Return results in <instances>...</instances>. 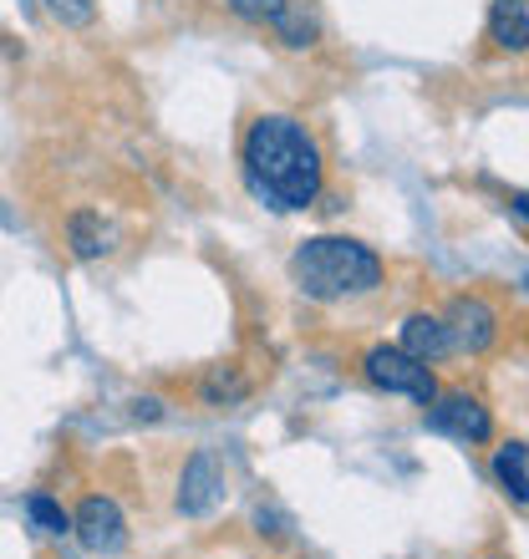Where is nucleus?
Instances as JSON below:
<instances>
[{
    "instance_id": "7",
    "label": "nucleus",
    "mask_w": 529,
    "mask_h": 559,
    "mask_svg": "<svg viewBox=\"0 0 529 559\" xmlns=\"http://www.w3.org/2000/svg\"><path fill=\"white\" fill-rule=\"evenodd\" d=\"M402 352H408L412 361L433 367V361H443V356L458 352V341H454V331H448V321H443V316L418 310V316H408V321H402Z\"/></svg>"
},
{
    "instance_id": "17",
    "label": "nucleus",
    "mask_w": 529,
    "mask_h": 559,
    "mask_svg": "<svg viewBox=\"0 0 529 559\" xmlns=\"http://www.w3.org/2000/svg\"><path fill=\"white\" fill-rule=\"evenodd\" d=\"M132 417H138V423H158V417H163V402H158V397L132 402Z\"/></svg>"
},
{
    "instance_id": "11",
    "label": "nucleus",
    "mask_w": 529,
    "mask_h": 559,
    "mask_svg": "<svg viewBox=\"0 0 529 559\" xmlns=\"http://www.w3.org/2000/svg\"><path fill=\"white\" fill-rule=\"evenodd\" d=\"M494 478H499L504 493L525 509V499H529V453H525V442L519 438L494 448Z\"/></svg>"
},
{
    "instance_id": "15",
    "label": "nucleus",
    "mask_w": 529,
    "mask_h": 559,
    "mask_svg": "<svg viewBox=\"0 0 529 559\" xmlns=\"http://www.w3.org/2000/svg\"><path fill=\"white\" fill-rule=\"evenodd\" d=\"M46 11L57 15L61 26L82 31V26H92V21H97V0H46Z\"/></svg>"
},
{
    "instance_id": "2",
    "label": "nucleus",
    "mask_w": 529,
    "mask_h": 559,
    "mask_svg": "<svg viewBox=\"0 0 529 559\" xmlns=\"http://www.w3.org/2000/svg\"><path fill=\"white\" fill-rule=\"evenodd\" d=\"M291 280L310 300H356L383 285V260L346 235H316L291 254Z\"/></svg>"
},
{
    "instance_id": "12",
    "label": "nucleus",
    "mask_w": 529,
    "mask_h": 559,
    "mask_svg": "<svg viewBox=\"0 0 529 559\" xmlns=\"http://www.w3.org/2000/svg\"><path fill=\"white\" fill-rule=\"evenodd\" d=\"M199 392H204L209 407H235V402L250 397V377H245L235 361H220V367H209V377H204Z\"/></svg>"
},
{
    "instance_id": "18",
    "label": "nucleus",
    "mask_w": 529,
    "mask_h": 559,
    "mask_svg": "<svg viewBox=\"0 0 529 559\" xmlns=\"http://www.w3.org/2000/svg\"><path fill=\"white\" fill-rule=\"evenodd\" d=\"M489 559H504V555H489Z\"/></svg>"
},
{
    "instance_id": "8",
    "label": "nucleus",
    "mask_w": 529,
    "mask_h": 559,
    "mask_svg": "<svg viewBox=\"0 0 529 559\" xmlns=\"http://www.w3.org/2000/svg\"><path fill=\"white\" fill-rule=\"evenodd\" d=\"M214 499H220V463H214L209 448H199V453L184 463V478H178V509H184V514H209Z\"/></svg>"
},
{
    "instance_id": "6",
    "label": "nucleus",
    "mask_w": 529,
    "mask_h": 559,
    "mask_svg": "<svg viewBox=\"0 0 529 559\" xmlns=\"http://www.w3.org/2000/svg\"><path fill=\"white\" fill-rule=\"evenodd\" d=\"M448 331H454L458 346L489 352V346L499 341V310L489 306L484 295H458L454 310H448Z\"/></svg>"
},
{
    "instance_id": "9",
    "label": "nucleus",
    "mask_w": 529,
    "mask_h": 559,
    "mask_svg": "<svg viewBox=\"0 0 529 559\" xmlns=\"http://www.w3.org/2000/svg\"><path fill=\"white\" fill-rule=\"evenodd\" d=\"M489 46L494 51H525L529 46V0H494L489 5Z\"/></svg>"
},
{
    "instance_id": "5",
    "label": "nucleus",
    "mask_w": 529,
    "mask_h": 559,
    "mask_svg": "<svg viewBox=\"0 0 529 559\" xmlns=\"http://www.w3.org/2000/svg\"><path fill=\"white\" fill-rule=\"evenodd\" d=\"M433 413H427V427H438V432H448V438L458 442H489L494 438V417H489V407L479 397H469V392H448V397H433L427 402Z\"/></svg>"
},
{
    "instance_id": "4",
    "label": "nucleus",
    "mask_w": 529,
    "mask_h": 559,
    "mask_svg": "<svg viewBox=\"0 0 529 559\" xmlns=\"http://www.w3.org/2000/svg\"><path fill=\"white\" fill-rule=\"evenodd\" d=\"M72 530L92 555H118V549L128 545V519H122V509L113 499H103V493H87V499L77 503Z\"/></svg>"
},
{
    "instance_id": "13",
    "label": "nucleus",
    "mask_w": 529,
    "mask_h": 559,
    "mask_svg": "<svg viewBox=\"0 0 529 559\" xmlns=\"http://www.w3.org/2000/svg\"><path fill=\"white\" fill-rule=\"evenodd\" d=\"M67 245H72L77 260H97V254H107L103 214H92V209H77L72 219H67Z\"/></svg>"
},
{
    "instance_id": "16",
    "label": "nucleus",
    "mask_w": 529,
    "mask_h": 559,
    "mask_svg": "<svg viewBox=\"0 0 529 559\" xmlns=\"http://www.w3.org/2000/svg\"><path fill=\"white\" fill-rule=\"evenodd\" d=\"M224 5H230L239 21H260V26H264V21H270V15L285 5V0H224Z\"/></svg>"
},
{
    "instance_id": "3",
    "label": "nucleus",
    "mask_w": 529,
    "mask_h": 559,
    "mask_svg": "<svg viewBox=\"0 0 529 559\" xmlns=\"http://www.w3.org/2000/svg\"><path fill=\"white\" fill-rule=\"evenodd\" d=\"M362 371H367L372 386H383V392H397V397H412V402H433L438 397V377L423 367V361H412L402 346H372L362 356Z\"/></svg>"
},
{
    "instance_id": "1",
    "label": "nucleus",
    "mask_w": 529,
    "mask_h": 559,
    "mask_svg": "<svg viewBox=\"0 0 529 559\" xmlns=\"http://www.w3.org/2000/svg\"><path fill=\"white\" fill-rule=\"evenodd\" d=\"M245 178L250 189L260 193L270 209L280 214H295V209H310L326 189V158L321 143L301 118L291 112H264V118L250 122L245 133Z\"/></svg>"
},
{
    "instance_id": "14",
    "label": "nucleus",
    "mask_w": 529,
    "mask_h": 559,
    "mask_svg": "<svg viewBox=\"0 0 529 559\" xmlns=\"http://www.w3.org/2000/svg\"><path fill=\"white\" fill-rule=\"evenodd\" d=\"M26 514H31V524L42 534H72V514L61 509L51 493H31L26 499Z\"/></svg>"
},
{
    "instance_id": "10",
    "label": "nucleus",
    "mask_w": 529,
    "mask_h": 559,
    "mask_svg": "<svg viewBox=\"0 0 529 559\" xmlns=\"http://www.w3.org/2000/svg\"><path fill=\"white\" fill-rule=\"evenodd\" d=\"M264 26L280 36V46H291V51H306V46L321 41V21H316V11H310L306 0H285Z\"/></svg>"
}]
</instances>
